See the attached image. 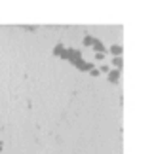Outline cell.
I'll return each instance as SVG.
<instances>
[{"mask_svg":"<svg viewBox=\"0 0 154 154\" xmlns=\"http://www.w3.org/2000/svg\"><path fill=\"white\" fill-rule=\"evenodd\" d=\"M67 61H70L76 69L84 70V72H90V70L93 69V65H91V63H86L84 59H82L80 50H74V48H67Z\"/></svg>","mask_w":154,"mask_h":154,"instance_id":"6da1fadb","label":"cell"},{"mask_svg":"<svg viewBox=\"0 0 154 154\" xmlns=\"http://www.w3.org/2000/svg\"><path fill=\"white\" fill-rule=\"evenodd\" d=\"M53 55H57L61 59H67V48H65L63 44H57L55 48H53Z\"/></svg>","mask_w":154,"mask_h":154,"instance_id":"7a4b0ae2","label":"cell"},{"mask_svg":"<svg viewBox=\"0 0 154 154\" xmlns=\"http://www.w3.org/2000/svg\"><path fill=\"white\" fill-rule=\"evenodd\" d=\"M91 48L95 50V53H106V48H105L101 42H99L97 38H93V40H91Z\"/></svg>","mask_w":154,"mask_h":154,"instance_id":"3957f363","label":"cell"},{"mask_svg":"<svg viewBox=\"0 0 154 154\" xmlns=\"http://www.w3.org/2000/svg\"><path fill=\"white\" fill-rule=\"evenodd\" d=\"M106 76H109V80L112 82V84H116V82L120 80V70H118V69H114V70H109V72H106Z\"/></svg>","mask_w":154,"mask_h":154,"instance_id":"277c9868","label":"cell"},{"mask_svg":"<svg viewBox=\"0 0 154 154\" xmlns=\"http://www.w3.org/2000/svg\"><path fill=\"white\" fill-rule=\"evenodd\" d=\"M110 53H112L114 57H122V46H118V44L110 46Z\"/></svg>","mask_w":154,"mask_h":154,"instance_id":"5b68a950","label":"cell"},{"mask_svg":"<svg viewBox=\"0 0 154 154\" xmlns=\"http://www.w3.org/2000/svg\"><path fill=\"white\" fill-rule=\"evenodd\" d=\"M112 65H114V67H116L118 70H120V69H122V65H124L122 57H114V59H112Z\"/></svg>","mask_w":154,"mask_h":154,"instance_id":"8992f818","label":"cell"},{"mask_svg":"<svg viewBox=\"0 0 154 154\" xmlns=\"http://www.w3.org/2000/svg\"><path fill=\"white\" fill-rule=\"evenodd\" d=\"M91 40H93V36H90V34L84 36V46H91Z\"/></svg>","mask_w":154,"mask_h":154,"instance_id":"52a82bcc","label":"cell"},{"mask_svg":"<svg viewBox=\"0 0 154 154\" xmlns=\"http://www.w3.org/2000/svg\"><path fill=\"white\" fill-rule=\"evenodd\" d=\"M97 70H99V72H105V74H106V72H109L110 69H109V65H101V67H99Z\"/></svg>","mask_w":154,"mask_h":154,"instance_id":"ba28073f","label":"cell"},{"mask_svg":"<svg viewBox=\"0 0 154 154\" xmlns=\"http://www.w3.org/2000/svg\"><path fill=\"white\" fill-rule=\"evenodd\" d=\"M95 59H97V61H103V59H105V53H95Z\"/></svg>","mask_w":154,"mask_h":154,"instance_id":"9c48e42d","label":"cell"},{"mask_svg":"<svg viewBox=\"0 0 154 154\" xmlns=\"http://www.w3.org/2000/svg\"><path fill=\"white\" fill-rule=\"evenodd\" d=\"M90 72H91V76H99V74H101V72H99V70H97V69H91V70H90Z\"/></svg>","mask_w":154,"mask_h":154,"instance_id":"30bf717a","label":"cell"}]
</instances>
